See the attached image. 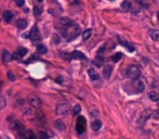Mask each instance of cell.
Here are the masks:
<instances>
[{"label": "cell", "mask_w": 159, "mask_h": 139, "mask_svg": "<svg viewBox=\"0 0 159 139\" xmlns=\"http://www.w3.org/2000/svg\"><path fill=\"white\" fill-rule=\"evenodd\" d=\"M67 29L63 31V37L66 38L67 40H73L74 38H76L77 35L80 33V28L78 27L77 25H72L70 27H66Z\"/></svg>", "instance_id": "obj_1"}, {"label": "cell", "mask_w": 159, "mask_h": 139, "mask_svg": "<svg viewBox=\"0 0 159 139\" xmlns=\"http://www.w3.org/2000/svg\"><path fill=\"white\" fill-rule=\"evenodd\" d=\"M70 110V104L68 102H61L59 103L55 108V113L60 116H63V115L68 114V112Z\"/></svg>", "instance_id": "obj_2"}, {"label": "cell", "mask_w": 159, "mask_h": 139, "mask_svg": "<svg viewBox=\"0 0 159 139\" xmlns=\"http://www.w3.org/2000/svg\"><path fill=\"white\" fill-rule=\"evenodd\" d=\"M127 76L130 78V79H135V78H139L141 75V71L138 66L135 65H130L127 69Z\"/></svg>", "instance_id": "obj_3"}, {"label": "cell", "mask_w": 159, "mask_h": 139, "mask_svg": "<svg viewBox=\"0 0 159 139\" xmlns=\"http://www.w3.org/2000/svg\"><path fill=\"white\" fill-rule=\"evenodd\" d=\"M28 37L34 41V42L40 41L41 34H40V31H39V28H38L37 25H35V26L32 27V29H30V32H29V34H28Z\"/></svg>", "instance_id": "obj_4"}, {"label": "cell", "mask_w": 159, "mask_h": 139, "mask_svg": "<svg viewBox=\"0 0 159 139\" xmlns=\"http://www.w3.org/2000/svg\"><path fill=\"white\" fill-rule=\"evenodd\" d=\"M132 86L134 88L135 92H143L144 89H145V84L143 82L142 79L140 78H135V79H132Z\"/></svg>", "instance_id": "obj_5"}, {"label": "cell", "mask_w": 159, "mask_h": 139, "mask_svg": "<svg viewBox=\"0 0 159 139\" xmlns=\"http://www.w3.org/2000/svg\"><path fill=\"white\" fill-rule=\"evenodd\" d=\"M86 119L83 116H79L77 119V123H76V131H77L78 134H82L83 131H86Z\"/></svg>", "instance_id": "obj_6"}, {"label": "cell", "mask_w": 159, "mask_h": 139, "mask_svg": "<svg viewBox=\"0 0 159 139\" xmlns=\"http://www.w3.org/2000/svg\"><path fill=\"white\" fill-rule=\"evenodd\" d=\"M27 99H28L29 104L32 106H34V108H41V106H42L41 99L38 96H36V95H29Z\"/></svg>", "instance_id": "obj_7"}, {"label": "cell", "mask_w": 159, "mask_h": 139, "mask_svg": "<svg viewBox=\"0 0 159 139\" xmlns=\"http://www.w3.org/2000/svg\"><path fill=\"white\" fill-rule=\"evenodd\" d=\"M24 119L27 121H35L36 119V112L33 109H26L24 112Z\"/></svg>", "instance_id": "obj_8"}, {"label": "cell", "mask_w": 159, "mask_h": 139, "mask_svg": "<svg viewBox=\"0 0 159 139\" xmlns=\"http://www.w3.org/2000/svg\"><path fill=\"white\" fill-rule=\"evenodd\" d=\"M1 58H2V61L4 63H10V62H12L14 59H13V56L11 53L7 51V50H3L2 53H1Z\"/></svg>", "instance_id": "obj_9"}, {"label": "cell", "mask_w": 159, "mask_h": 139, "mask_svg": "<svg viewBox=\"0 0 159 139\" xmlns=\"http://www.w3.org/2000/svg\"><path fill=\"white\" fill-rule=\"evenodd\" d=\"M70 59H76V60H86V56L81 51H78V50H75L70 53Z\"/></svg>", "instance_id": "obj_10"}, {"label": "cell", "mask_w": 159, "mask_h": 139, "mask_svg": "<svg viewBox=\"0 0 159 139\" xmlns=\"http://www.w3.org/2000/svg\"><path fill=\"white\" fill-rule=\"evenodd\" d=\"M151 110H149V109L145 110L142 113L141 117L139 119V123H140V124H143V123H145L147 121V120L149 119V116H151Z\"/></svg>", "instance_id": "obj_11"}, {"label": "cell", "mask_w": 159, "mask_h": 139, "mask_svg": "<svg viewBox=\"0 0 159 139\" xmlns=\"http://www.w3.org/2000/svg\"><path fill=\"white\" fill-rule=\"evenodd\" d=\"M112 73H113V66L112 65H105L104 69H103V75L106 79H109V77L112 76Z\"/></svg>", "instance_id": "obj_12"}, {"label": "cell", "mask_w": 159, "mask_h": 139, "mask_svg": "<svg viewBox=\"0 0 159 139\" xmlns=\"http://www.w3.org/2000/svg\"><path fill=\"white\" fill-rule=\"evenodd\" d=\"M26 53H27V49H25V48H19L17 51L15 52V54L13 56V59H22Z\"/></svg>", "instance_id": "obj_13"}, {"label": "cell", "mask_w": 159, "mask_h": 139, "mask_svg": "<svg viewBox=\"0 0 159 139\" xmlns=\"http://www.w3.org/2000/svg\"><path fill=\"white\" fill-rule=\"evenodd\" d=\"M88 74H89L90 78H91L92 81H98V79H100V75H98V73L95 70L89 69L88 70Z\"/></svg>", "instance_id": "obj_14"}, {"label": "cell", "mask_w": 159, "mask_h": 139, "mask_svg": "<svg viewBox=\"0 0 159 139\" xmlns=\"http://www.w3.org/2000/svg\"><path fill=\"white\" fill-rule=\"evenodd\" d=\"M54 127L56 128L57 131H65V128H66L64 122H63V121H61V120H56V121L54 122Z\"/></svg>", "instance_id": "obj_15"}, {"label": "cell", "mask_w": 159, "mask_h": 139, "mask_svg": "<svg viewBox=\"0 0 159 139\" xmlns=\"http://www.w3.org/2000/svg\"><path fill=\"white\" fill-rule=\"evenodd\" d=\"M60 23L62 24V26H64V27H70L72 25L74 24L73 21L68 19V17H61L60 19Z\"/></svg>", "instance_id": "obj_16"}, {"label": "cell", "mask_w": 159, "mask_h": 139, "mask_svg": "<svg viewBox=\"0 0 159 139\" xmlns=\"http://www.w3.org/2000/svg\"><path fill=\"white\" fill-rule=\"evenodd\" d=\"M149 37H151L153 40L159 41V31L158 29H149Z\"/></svg>", "instance_id": "obj_17"}, {"label": "cell", "mask_w": 159, "mask_h": 139, "mask_svg": "<svg viewBox=\"0 0 159 139\" xmlns=\"http://www.w3.org/2000/svg\"><path fill=\"white\" fill-rule=\"evenodd\" d=\"M15 26H17L19 29H24L26 26H27V21L24 20V19H19V20L15 22Z\"/></svg>", "instance_id": "obj_18"}, {"label": "cell", "mask_w": 159, "mask_h": 139, "mask_svg": "<svg viewBox=\"0 0 159 139\" xmlns=\"http://www.w3.org/2000/svg\"><path fill=\"white\" fill-rule=\"evenodd\" d=\"M2 17H3L4 22L9 23V22H11V20L13 19V13L11 12V11H4L3 14H2Z\"/></svg>", "instance_id": "obj_19"}, {"label": "cell", "mask_w": 159, "mask_h": 139, "mask_svg": "<svg viewBox=\"0 0 159 139\" xmlns=\"http://www.w3.org/2000/svg\"><path fill=\"white\" fill-rule=\"evenodd\" d=\"M22 139H36V135H35V133L33 131H30V129H26L25 131L24 136H23V138Z\"/></svg>", "instance_id": "obj_20"}, {"label": "cell", "mask_w": 159, "mask_h": 139, "mask_svg": "<svg viewBox=\"0 0 159 139\" xmlns=\"http://www.w3.org/2000/svg\"><path fill=\"white\" fill-rule=\"evenodd\" d=\"M91 127H92V129H93V131H98V129L102 127V122H101L100 120H95V121L92 122Z\"/></svg>", "instance_id": "obj_21"}, {"label": "cell", "mask_w": 159, "mask_h": 139, "mask_svg": "<svg viewBox=\"0 0 159 139\" xmlns=\"http://www.w3.org/2000/svg\"><path fill=\"white\" fill-rule=\"evenodd\" d=\"M148 98L151 99V100H153V101H158L159 100V95L157 94V91H155V90H151V91L148 92Z\"/></svg>", "instance_id": "obj_22"}, {"label": "cell", "mask_w": 159, "mask_h": 139, "mask_svg": "<svg viewBox=\"0 0 159 139\" xmlns=\"http://www.w3.org/2000/svg\"><path fill=\"white\" fill-rule=\"evenodd\" d=\"M91 35H92V29H87V31H85L83 34H82L83 40H88L90 37H91Z\"/></svg>", "instance_id": "obj_23"}, {"label": "cell", "mask_w": 159, "mask_h": 139, "mask_svg": "<svg viewBox=\"0 0 159 139\" xmlns=\"http://www.w3.org/2000/svg\"><path fill=\"white\" fill-rule=\"evenodd\" d=\"M121 8H123L125 11H129L131 9V3L128 1V0H125L123 3H121Z\"/></svg>", "instance_id": "obj_24"}, {"label": "cell", "mask_w": 159, "mask_h": 139, "mask_svg": "<svg viewBox=\"0 0 159 139\" xmlns=\"http://www.w3.org/2000/svg\"><path fill=\"white\" fill-rule=\"evenodd\" d=\"M6 106H7V100H6L3 96H0V111L3 110Z\"/></svg>", "instance_id": "obj_25"}, {"label": "cell", "mask_w": 159, "mask_h": 139, "mask_svg": "<svg viewBox=\"0 0 159 139\" xmlns=\"http://www.w3.org/2000/svg\"><path fill=\"white\" fill-rule=\"evenodd\" d=\"M103 62H104V59L102 57H96L93 61V64H95L96 66H101L103 64Z\"/></svg>", "instance_id": "obj_26"}, {"label": "cell", "mask_w": 159, "mask_h": 139, "mask_svg": "<svg viewBox=\"0 0 159 139\" xmlns=\"http://www.w3.org/2000/svg\"><path fill=\"white\" fill-rule=\"evenodd\" d=\"M37 51L39 53H45L47 52V47L43 45H38L37 46Z\"/></svg>", "instance_id": "obj_27"}, {"label": "cell", "mask_w": 159, "mask_h": 139, "mask_svg": "<svg viewBox=\"0 0 159 139\" xmlns=\"http://www.w3.org/2000/svg\"><path fill=\"white\" fill-rule=\"evenodd\" d=\"M121 57H123V54L121 53H115L114 56L112 57V61L113 62H118L120 59H121Z\"/></svg>", "instance_id": "obj_28"}, {"label": "cell", "mask_w": 159, "mask_h": 139, "mask_svg": "<svg viewBox=\"0 0 159 139\" xmlns=\"http://www.w3.org/2000/svg\"><path fill=\"white\" fill-rule=\"evenodd\" d=\"M60 36L57 35V34H54L53 35V37H52V42L54 44V45H57V44H60Z\"/></svg>", "instance_id": "obj_29"}, {"label": "cell", "mask_w": 159, "mask_h": 139, "mask_svg": "<svg viewBox=\"0 0 159 139\" xmlns=\"http://www.w3.org/2000/svg\"><path fill=\"white\" fill-rule=\"evenodd\" d=\"M41 13H42V9L40 7H35L34 8V14L36 15V17H39Z\"/></svg>", "instance_id": "obj_30"}, {"label": "cell", "mask_w": 159, "mask_h": 139, "mask_svg": "<svg viewBox=\"0 0 159 139\" xmlns=\"http://www.w3.org/2000/svg\"><path fill=\"white\" fill-rule=\"evenodd\" d=\"M123 45L125 46V47H126V48L129 50V51H131V52L134 50V48H133V47H132V46H131L129 42H127V41H123Z\"/></svg>", "instance_id": "obj_31"}, {"label": "cell", "mask_w": 159, "mask_h": 139, "mask_svg": "<svg viewBox=\"0 0 159 139\" xmlns=\"http://www.w3.org/2000/svg\"><path fill=\"white\" fill-rule=\"evenodd\" d=\"M39 139H49V136L45 131H39Z\"/></svg>", "instance_id": "obj_32"}, {"label": "cell", "mask_w": 159, "mask_h": 139, "mask_svg": "<svg viewBox=\"0 0 159 139\" xmlns=\"http://www.w3.org/2000/svg\"><path fill=\"white\" fill-rule=\"evenodd\" d=\"M7 75H8V78L10 79V81H11V82H14V81H15V78H17L15 76H14V74H13L11 71H8Z\"/></svg>", "instance_id": "obj_33"}, {"label": "cell", "mask_w": 159, "mask_h": 139, "mask_svg": "<svg viewBox=\"0 0 159 139\" xmlns=\"http://www.w3.org/2000/svg\"><path fill=\"white\" fill-rule=\"evenodd\" d=\"M80 110H81V109H80V106H79V104H76L73 110V115H77L78 113L80 112Z\"/></svg>", "instance_id": "obj_34"}, {"label": "cell", "mask_w": 159, "mask_h": 139, "mask_svg": "<svg viewBox=\"0 0 159 139\" xmlns=\"http://www.w3.org/2000/svg\"><path fill=\"white\" fill-rule=\"evenodd\" d=\"M138 1H139V3L141 4L142 7H145V8H148V6H149V4H148V2H147L146 0H138Z\"/></svg>", "instance_id": "obj_35"}, {"label": "cell", "mask_w": 159, "mask_h": 139, "mask_svg": "<svg viewBox=\"0 0 159 139\" xmlns=\"http://www.w3.org/2000/svg\"><path fill=\"white\" fill-rule=\"evenodd\" d=\"M24 3H25L24 0H17V4L19 6V7H23Z\"/></svg>", "instance_id": "obj_36"}, {"label": "cell", "mask_w": 159, "mask_h": 139, "mask_svg": "<svg viewBox=\"0 0 159 139\" xmlns=\"http://www.w3.org/2000/svg\"><path fill=\"white\" fill-rule=\"evenodd\" d=\"M154 117H155L156 120H159V109L154 113Z\"/></svg>", "instance_id": "obj_37"}, {"label": "cell", "mask_w": 159, "mask_h": 139, "mask_svg": "<svg viewBox=\"0 0 159 139\" xmlns=\"http://www.w3.org/2000/svg\"><path fill=\"white\" fill-rule=\"evenodd\" d=\"M157 17H158V21H159V11H158V13H157Z\"/></svg>", "instance_id": "obj_38"}, {"label": "cell", "mask_w": 159, "mask_h": 139, "mask_svg": "<svg viewBox=\"0 0 159 139\" xmlns=\"http://www.w3.org/2000/svg\"><path fill=\"white\" fill-rule=\"evenodd\" d=\"M37 1H39V2H40V1H42V0H37Z\"/></svg>", "instance_id": "obj_39"}, {"label": "cell", "mask_w": 159, "mask_h": 139, "mask_svg": "<svg viewBox=\"0 0 159 139\" xmlns=\"http://www.w3.org/2000/svg\"><path fill=\"white\" fill-rule=\"evenodd\" d=\"M109 1H114V0H109Z\"/></svg>", "instance_id": "obj_40"}]
</instances>
